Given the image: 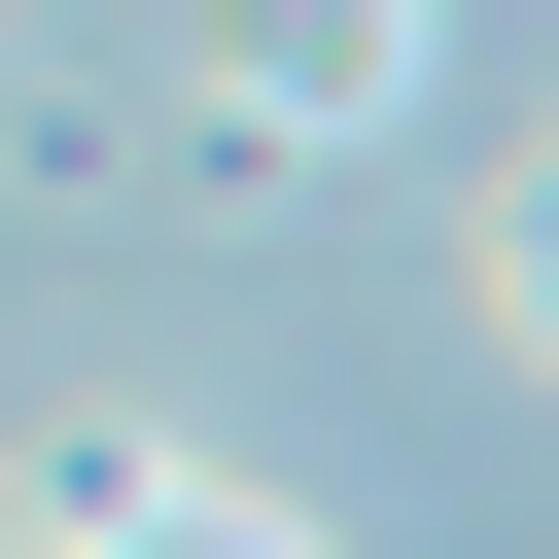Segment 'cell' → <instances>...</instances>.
<instances>
[{
  "instance_id": "obj_1",
  "label": "cell",
  "mask_w": 559,
  "mask_h": 559,
  "mask_svg": "<svg viewBox=\"0 0 559 559\" xmlns=\"http://www.w3.org/2000/svg\"><path fill=\"white\" fill-rule=\"evenodd\" d=\"M384 70H419V0H280L245 35V140H384Z\"/></svg>"
},
{
  "instance_id": "obj_2",
  "label": "cell",
  "mask_w": 559,
  "mask_h": 559,
  "mask_svg": "<svg viewBox=\"0 0 559 559\" xmlns=\"http://www.w3.org/2000/svg\"><path fill=\"white\" fill-rule=\"evenodd\" d=\"M35 559H314V524H280V489H175V454H140V489H70Z\"/></svg>"
}]
</instances>
